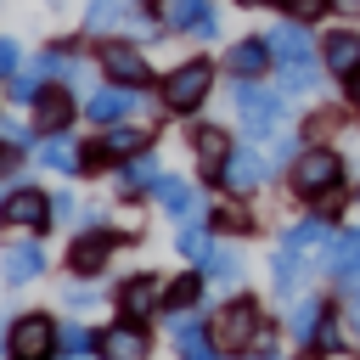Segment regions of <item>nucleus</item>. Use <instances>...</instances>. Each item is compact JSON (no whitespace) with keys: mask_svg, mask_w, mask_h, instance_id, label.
Listing matches in <instances>:
<instances>
[{"mask_svg":"<svg viewBox=\"0 0 360 360\" xmlns=\"http://www.w3.org/2000/svg\"><path fill=\"white\" fill-rule=\"evenodd\" d=\"M264 39H270V62H276V90L287 101H309L321 90V79H326V68H321V34L309 22H298V17L281 11Z\"/></svg>","mask_w":360,"mask_h":360,"instance_id":"1","label":"nucleus"},{"mask_svg":"<svg viewBox=\"0 0 360 360\" xmlns=\"http://www.w3.org/2000/svg\"><path fill=\"white\" fill-rule=\"evenodd\" d=\"M214 79H219V62H208V56H186V62L163 68V73H158V101H163V112L197 118V112L208 107V96H214Z\"/></svg>","mask_w":360,"mask_h":360,"instance_id":"2","label":"nucleus"},{"mask_svg":"<svg viewBox=\"0 0 360 360\" xmlns=\"http://www.w3.org/2000/svg\"><path fill=\"white\" fill-rule=\"evenodd\" d=\"M225 96H231V112H236V124L253 146H264L276 129H287V96L270 90L264 79H231Z\"/></svg>","mask_w":360,"mask_h":360,"instance_id":"3","label":"nucleus"},{"mask_svg":"<svg viewBox=\"0 0 360 360\" xmlns=\"http://www.w3.org/2000/svg\"><path fill=\"white\" fill-rule=\"evenodd\" d=\"M343 174H349V163H343V152H338V146H326V141H309V146L287 163V186H292V197H304V202H315V197L338 191V186H343Z\"/></svg>","mask_w":360,"mask_h":360,"instance_id":"4","label":"nucleus"},{"mask_svg":"<svg viewBox=\"0 0 360 360\" xmlns=\"http://www.w3.org/2000/svg\"><path fill=\"white\" fill-rule=\"evenodd\" d=\"M96 68H101V79H112V84H129V90H146V84H158V68H152V56H146V45H141L135 34L96 39Z\"/></svg>","mask_w":360,"mask_h":360,"instance_id":"5","label":"nucleus"},{"mask_svg":"<svg viewBox=\"0 0 360 360\" xmlns=\"http://www.w3.org/2000/svg\"><path fill=\"white\" fill-rule=\"evenodd\" d=\"M208 332H214V343L225 349V354H248L270 326H264V309H259V298H231V304H219L214 309V321H208Z\"/></svg>","mask_w":360,"mask_h":360,"instance_id":"6","label":"nucleus"},{"mask_svg":"<svg viewBox=\"0 0 360 360\" xmlns=\"http://www.w3.org/2000/svg\"><path fill=\"white\" fill-rule=\"evenodd\" d=\"M56 338H62L56 315H45V309H22V315H11L6 349H11V360H56Z\"/></svg>","mask_w":360,"mask_h":360,"instance_id":"7","label":"nucleus"},{"mask_svg":"<svg viewBox=\"0 0 360 360\" xmlns=\"http://www.w3.org/2000/svg\"><path fill=\"white\" fill-rule=\"evenodd\" d=\"M270 174H276V163L264 158V146L236 141V146H231V158H225V169H219V186H225L231 197H253V191H264V186H270Z\"/></svg>","mask_w":360,"mask_h":360,"instance_id":"8","label":"nucleus"},{"mask_svg":"<svg viewBox=\"0 0 360 360\" xmlns=\"http://www.w3.org/2000/svg\"><path fill=\"white\" fill-rule=\"evenodd\" d=\"M112 248H124V236L112 231V225H79V236L68 242V270L73 276H101L107 264H112Z\"/></svg>","mask_w":360,"mask_h":360,"instance_id":"9","label":"nucleus"},{"mask_svg":"<svg viewBox=\"0 0 360 360\" xmlns=\"http://www.w3.org/2000/svg\"><path fill=\"white\" fill-rule=\"evenodd\" d=\"M112 304H118L124 321L152 326V315H163V281H158V270H129V276L112 287Z\"/></svg>","mask_w":360,"mask_h":360,"instance_id":"10","label":"nucleus"},{"mask_svg":"<svg viewBox=\"0 0 360 360\" xmlns=\"http://www.w3.org/2000/svg\"><path fill=\"white\" fill-rule=\"evenodd\" d=\"M0 225H17V231H28V236H45V231H56L51 225V191H39V186H11L6 191V202H0Z\"/></svg>","mask_w":360,"mask_h":360,"instance_id":"11","label":"nucleus"},{"mask_svg":"<svg viewBox=\"0 0 360 360\" xmlns=\"http://www.w3.org/2000/svg\"><path fill=\"white\" fill-rule=\"evenodd\" d=\"M141 101H146V90H129V84H112V79H101L79 107H84V118L96 124V129H107V124H124V118H135L141 112Z\"/></svg>","mask_w":360,"mask_h":360,"instance_id":"12","label":"nucleus"},{"mask_svg":"<svg viewBox=\"0 0 360 360\" xmlns=\"http://www.w3.org/2000/svg\"><path fill=\"white\" fill-rule=\"evenodd\" d=\"M79 112H84V107H79V96H73L68 84H45V96L28 107V124H34V135L45 141V135H68Z\"/></svg>","mask_w":360,"mask_h":360,"instance_id":"13","label":"nucleus"},{"mask_svg":"<svg viewBox=\"0 0 360 360\" xmlns=\"http://www.w3.org/2000/svg\"><path fill=\"white\" fill-rule=\"evenodd\" d=\"M219 68H225L231 79H264V73H276V62H270V39H264V34H236V39H225Z\"/></svg>","mask_w":360,"mask_h":360,"instance_id":"14","label":"nucleus"},{"mask_svg":"<svg viewBox=\"0 0 360 360\" xmlns=\"http://www.w3.org/2000/svg\"><path fill=\"white\" fill-rule=\"evenodd\" d=\"M321 259H326V276L338 281V292L360 304V231H332Z\"/></svg>","mask_w":360,"mask_h":360,"instance_id":"15","label":"nucleus"},{"mask_svg":"<svg viewBox=\"0 0 360 360\" xmlns=\"http://www.w3.org/2000/svg\"><path fill=\"white\" fill-rule=\"evenodd\" d=\"M186 146H191V158H197V174H202V180H219V169H225V158H231L236 141H231L225 124H208V118H202V124L186 129Z\"/></svg>","mask_w":360,"mask_h":360,"instance_id":"16","label":"nucleus"},{"mask_svg":"<svg viewBox=\"0 0 360 360\" xmlns=\"http://www.w3.org/2000/svg\"><path fill=\"white\" fill-rule=\"evenodd\" d=\"M96 354L101 360H152V332L141 321H112L96 332Z\"/></svg>","mask_w":360,"mask_h":360,"instance_id":"17","label":"nucleus"},{"mask_svg":"<svg viewBox=\"0 0 360 360\" xmlns=\"http://www.w3.org/2000/svg\"><path fill=\"white\" fill-rule=\"evenodd\" d=\"M163 163H158V152H141V158H124V163H112V186L124 191V197H158L163 191Z\"/></svg>","mask_w":360,"mask_h":360,"instance_id":"18","label":"nucleus"},{"mask_svg":"<svg viewBox=\"0 0 360 360\" xmlns=\"http://www.w3.org/2000/svg\"><path fill=\"white\" fill-rule=\"evenodd\" d=\"M321 68H326V79L343 84V79L360 68V28H343V22L326 28V34H321Z\"/></svg>","mask_w":360,"mask_h":360,"instance_id":"19","label":"nucleus"},{"mask_svg":"<svg viewBox=\"0 0 360 360\" xmlns=\"http://www.w3.org/2000/svg\"><path fill=\"white\" fill-rule=\"evenodd\" d=\"M141 17L135 0H84V34L90 39H112V34H129Z\"/></svg>","mask_w":360,"mask_h":360,"instance_id":"20","label":"nucleus"},{"mask_svg":"<svg viewBox=\"0 0 360 360\" xmlns=\"http://www.w3.org/2000/svg\"><path fill=\"white\" fill-rule=\"evenodd\" d=\"M96 146L107 152V163H124V158L152 152V129H146V124H135V118H124V124H107V129L96 135Z\"/></svg>","mask_w":360,"mask_h":360,"instance_id":"21","label":"nucleus"},{"mask_svg":"<svg viewBox=\"0 0 360 360\" xmlns=\"http://www.w3.org/2000/svg\"><path fill=\"white\" fill-rule=\"evenodd\" d=\"M0 276H6L11 287L45 276V248H39V236H17V242H6V253H0Z\"/></svg>","mask_w":360,"mask_h":360,"instance_id":"22","label":"nucleus"},{"mask_svg":"<svg viewBox=\"0 0 360 360\" xmlns=\"http://www.w3.org/2000/svg\"><path fill=\"white\" fill-rule=\"evenodd\" d=\"M158 202H163V214L169 219H180V225H197V219H208V202H202V186H191V180H163V191H158Z\"/></svg>","mask_w":360,"mask_h":360,"instance_id":"23","label":"nucleus"},{"mask_svg":"<svg viewBox=\"0 0 360 360\" xmlns=\"http://www.w3.org/2000/svg\"><path fill=\"white\" fill-rule=\"evenodd\" d=\"M326 242H332V219H321V214H304V219H292V225L281 231V248H292V253H304V259L326 253Z\"/></svg>","mask_w":360,"mask_h":360,"instance_id":"24","label":"nucleus"},{"mask_svg":"<svg viewBox=\"0 0 360 360\" xmlns=\"http://www.w3.org/2000/svg\"><path fill=\"white\" fill-rule=\"evenodd\" d=\"M304 281H309V259L304 253H292V248H276V259H270V287H276V298H298L304 292Z\"/></svg>","mask_w":360,"mask_h":360,"instance_id":"25","label":"nucleus"},{"mask_svg":"<svg viewBox=\"0 0 360 360\" xmlns=\"http://www.w3.org/2000/svg\"><path fill=\"white\" fill-rule=\"evenodd\" d=\"M174 321V343H180V360H225V349L214 343V332H202L191 315H169Z\"/></svg>","mask_w":360,"mask_h":360,"instance_id":"26","label":"nucleus"},{"mask_svg":"<svg viewBox=\"0 0 360 360\" xmlns=\"http://www.w3.org/2000/svg\"><path fill=\"white\" fill-rule=\"evenodd\" d=\"M34 152H39V163L56 169V174H84V146H79L73 135H45Z\"/></svg>","mask_w":360,"mask_h":360,"instance_id":"27","label":"nucleus"},{"mask_svg":"<svg viewBox=\"0 0 360 360\" xmlns=\"http://www.w3.org/2000/svg\"><path fill=\"white\" fill-rule=\"evenodd\" d=\"M326 315H332V304H326V298H292V315H287V332H292V343H298V349H309Z\"/></svg>","mask_w":360,"mask_h":360,"instance_id":"28","label":"nucleus"},{"mask_svg":"<svg viewBox=\"0 0 360 360\" xmlns=\"http://www.w3.org/2000/svg\"><path fill=\"white\" fill-rule=\"evenodd\" d=\"M202 287H208V276H202V270H186V276L163 281V315H191V309H197V298H202Z\"/></svg>","mask_w":360,"mask_h":360,"instance_id":"29","label":"nucleus"},{"mask_svg":"<svg viewBox=\"0 0 360 360\" xmlns=\"http://www.w3.org/2000/svg\"><path fill=\"white\" fill-rule=\"evenodd\" d=\"M208 225H214V231H225V236H253V231H259V219H253V208H248L242 197H231V202L208 208Z\"/></svg>","mask_w":360,"mask_h":360,"instance_id":"30","label":"nucleus"},{"mask_svg":"<svg viewBox=\"0 0 360 360\" xmlns=\"http://www.w3.org/2000/svg\"><path fill=\"white\" fill-rule=\"evenodd\" d=\"M197 270L208 276V287H236L248 264H242V253H236V248H214V253H208V259H202Z\"/></svg>","mask_w":360,"mask_h":360,"instance_id":"31","label":"nucleus"},{"mask_svg":"<svg viewBox=\"0 0 360 360\" xmlns=\"http://www.w3.org/2000/svg\"><path fill=\"white\" fill-rule=\"evenodd\" d=\"M0 96H6L11 107H22V112H28V107H34L39 96H45V79H39L34 68H17V73H11L6 84H0Z\"/></svg>","mask_w":360,"mask_h":360,"instance_id":"32","label":"nucleus"},{"mask_svg":"<svg viewBox=\"0 0 360 360\" xmlns=\"http://www.w3.org/2000/svg\"><path fill=\"white\" fill-rule=\"evenodd\" d=\"M174 248H180V259H191V264H202L208 253H214V231L197 219V225H180L174 231Z\"/></svg>","mask_w":360,"mask_h":360,"instance_id":"33","label":"nucleus"},{"mask_svg":"<svg viewBox=\"0 0 360 360\" xmlns=\"http://www.w3.org/2000/svg\"><path fill=\"white\" fill-rule=\"evenodd\" d=\"M186 39H197V45H219V39H225V11H219V0H208V6L197 11V22H191Z\"/></svg>","mask_w":360,"mask_h":360,"instance_id":"34","label":"nucleus"},{"mask_svg":"<svg viewBox=\"0 0 360 360\" xmlns=\"http://www.w3.org/2000/svg\"><path fill=\"white\" fill-rule=\"evenodd\" d=\"M0 141H6V146H17V152H34V146H39L34 124H22L17 112H0Z\"/></svg>","mask_w":360,"mask_h":360,"instance_id":"35","label":"nucleus"},{"mask_svg":"<svg viewBox=\"0 0 360 360\" xmlns=\"http://www.w3.org/2000/svg\"><path fill=\"white\" fill-rule=\"evenodd\" d=\"M202 6H208V0H163V22H169V34H191V22H197Z\"/></svg>","mask_w":360,"mask_h":360,"instance_id":"36","label":"nucleus"},{"mask_svg":"<svg viewBox=\"0 0 360 360\" xmlns=\"http://www.w3.org/2000/svg\"><path fill=\"white\" fill-rule=\"evenodd\" d=\"M90 349H96V332L84 321H68L62 338H56V354H90Z\"/></svg>","mask_w":360,"mask_h":360,"instance_id":"37","label":"nucleus"},{"mask_svg":"<svg viewBox=\"0 0 360 360\" xmlns=\"http://www.w3.org/2000/svg\"><path fill=\"white\" fill-rule=\"evenodd\" d=\"M338 129H343V112H338V107H315V112L304 118V129H298V135H315V141H326V135H338Z\"/></svg>","mask_w":360,"mask_h":360,"instance_id":"38","label":"nucleus"},{"mask_svg":"<svg viewBox=\"0 0 360 360\" xmlns=\"http://www.w3.org/2000/svg\"><path fill=\"white\" fill-rule=\"evenodd\" d=\"M343 349V326H338V309L321 321V332H315V343H309V354H338Z\"/></svg>","mask_w":360,"mask_h":360,"instance_id":"39","label":"nucleus"},{"mask_svg":"<svg viewBox=\"0 0 360 360\" xmlns=\"http://www.w3.org/2000/svg\"><path fill=\"white\" fill-rule=\"evenodd\" d=\"M281 11L287 17H298V22H321V17H332V0H281Z\"/></svg>","mask_w":360,"mask_h":360,"instance_id":"40","label":"nucleus"},{"mask_svg":"<svg viewBox=\"0 0 360 360\" xmlns=\"http://www.w3.org/2000/svg\"><path fill=\"white\" fill-rule=\"evenodd\" d=\"M22 62H28V51L17 45V34H0V84H6V79H11Z\"/></svg>","mask_w":360,"mask_h":360,"instance_id":"41","label":"nucleus"},{"mask_svg":"<svg viewBox=\"0 0 360 360\" xmlns=\"http://www.w3.org/2000/svg\"><path fill=\"white\" fill-rule=\"evenodd\" d=\"M79 219V197L73 191H51V225H73Z\"/></svg>","mask_w":360,"mask_h":360,"instance_id":"42","label":"nucleus"},{"mask_svg":"<svg viewBox=\"0 0 360 360\" xmlns=\"http://www.w3.org/2000/svg\"><path fill=\"white\" fill-rule=\"evenodd\" d=\"M338 101H343V112H349V118H360V68L338 84Z\"/></svg>","mask_w":360,"mask_h":360,"instance_id":"43","label":"nucleus"},{"mask_svg":"<svg viewBox=\"0 0 360 360\" xmlns=\"http://www.w3.org/2000/svg\"><path fill=\"white\" fill-rule=\"evenodd\" d=\"M62 304H68V309H90V304H96V287H90V281H73V287H62Z\"/></svg>","mask_w":360,"mask_h":360,"instance_id":"44","label":"nucleus"},{"mask_svg":"<svg viewBox=\"0 0 360 360\" xmlns=\"http://www.w3.org/2000/svg\"><path fill=\"white\" fill-rule=\"evenodd\" d=\"M22 158H28V152H17V146H6V141H0V180L22 174Z\"/></svg>","mask_w":360,"mask_h":360,"instance_id":"45","label":"nucleus"},{"mask_svg":"<svg viewBox=\"0 0 360 360\" xmlns=\"http://www.w3.org/2000/svg\"><path fill=\"white\" fill-rule=\"evenodd\" d=\"M332 11L338 17H360V0H332Z\"/></svg>","mask_w":360,"mask_h":360,"instance_id":"46","label":"nucleus"},{"mask_svg":"<svg viewBox=\"0 0 360 360\" xmlns=\"http://www.w3.org/2000/svg\"><path fill=\"white\" fill-rule=\"evenodd\" d=\"M349 332H354V338H360V304H354V309H349Z\"/></svg>","mask_w":360,"mask_h":360,"instance_id":"47","label":"nucleus"},{"mask_svg":"<svg viewBox=\"0 0 360 360\" xmlns=\"http://www.w3.org/2000/svg\"><path fill=\"white\" fill-rule=\"evenodd\" d=\"M135 6H141V11H163V0H135Z\"/></svg>","mask_w":360,"mask_h":360,"instance_id":"48","label":"nucleus"},{"mask_svg":"<svg viewBox=\"0 0 360 360\" xmlns=\"http://www.w3.org/2000/svg\"><path fill=\"white\" fill-rule=\"evenodd\" d=\"M62 360H101V354H96V349H90V354H62Z\"/></svg>","mask_w":360,"mask_h":360,"instance_id":"49","label":"nucleus"},{"mask_svg":"<svg viewBox=\"0 0 360 360\" xmlns=\"http://www.w3.org/2000/svg\"><path fill=\"white\" fill-rule=\"evenodd\" d=\"M6 354H11V349H6V343H0V360H6Z\"/></svg>","mask_w":360,"mask_h":360,"instance_id":"50","label":"nucleus"},{"mask_svg":"<svg viewBox=\"0 0 360 360\" xmlns=\"http://www.w3.org/2000/svg\"><path fill=\"white\" fill-rule=\"evenodd\" d=\"M0 202H6V197H0Z\"/></svg>","mask_w":360,"mask_h":360,"instance_id":"51","label":"nucleus"}]
</instances>
